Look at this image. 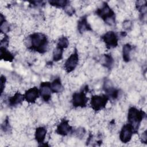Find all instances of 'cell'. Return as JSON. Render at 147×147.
Instances as JSON below:
<instances>
[{
  "instance_id": "obj_1",
  "label": "cell",
  "mask_w": 147,
  "mask_h": 147,
  "mask_svg": "<svg viewBox=\"0 0 147 147\" xmlns=\"http://www.w3.org/2000/svg\"><path fill=\"white\" fill-rule=\"evenodd\" d=\"M48 41L47 36L41 33H34L29 36V48L43 53L47 51Z\"/></svg>"
},
{
  "instance_id": "obj_2",
  "label": "cell",
  "mask_w": 147,
  "mask_h": 147,
  "mask_svg": "<svg viewBox=\"0 0 147 147\" xmlns=\"http://www.w3.org/2000/svg\"><path fill=\"white\" fill-rule=\"evenodd\" d=\"M145 116V113L143 111L140 110L134 107H130L127 114L128 123L131 125L137 132V129Z\"/></svg>"
},
{
  "instance_id": "obj_3",
  "label": "cell",
  "mask_w": 147,
  "mask_h": 147,
  "mask_svg": "<svg viewBox=\"0 0 147 147\" xmlns=\"http://www.w3.org/2000/svg\"><path fill=\"white\" fill-rule=\"evenodd\" d=\"M96 14L107 23L111 24L114 21V12L107 3H104L102 7L96 10Z\"/></svg>"
},
{
  "instance_id": "obj_4",
  "label": "cell",
  "mask_w": 147,
  "mask_h": 147,
  "mask_svg": "<svg viewBox=\"0 0 147 147\" xmlns=\"http://www.w3.org/2000/svg\"><path fill=\"white\" fill-rule=\"evenodd\" d=\"M109 100V98L107 95H94L91 99V107L96 111L101 110L104 109Z\"/></svg>"
},
{
  "instance_id": "obj_5",
  "label": "cell",
  "mask_w": 147,
  "mask_h": 147,
  "mask_svg": "<svg viewBox=\"0 0 147 147\" xmlns=\"http://www.w3.org/2000/svg\"><path fill=\"white\" fill-rule=\"evenodd\" d=\"M134 133H136V131L131 125L129 123L125 125L122 127L119 133L121 141L123 143L129 142L131 140Z\"/></svg>"
},
{
  "instance_id": "obj_6",
  "label": "cell",
  "mask_w": 147,
  "mask_h": 147,
  "mask_svg": "<svg viewBox=\"0 0 147 147\" xmlns=\"http://www.w3.org/2000/svg\"><path fill=\"white\" fill-rule=\"evenodd\" d=\"M87 101L88 98L86 96V93L83 91L78 92H75L72 95V105L75 107H86Z\"/></svg>"
},
{
  "instance_id": "obj_7",
  "label": "cell",
  "mask_w": 147,
  "mask_h": 147,
  "mask_svg": "<svg viewBox=\"0 0 147 147\" xmlns=\"http://www.w3.org/2000/svg\"><path fill=\"white\" fill-rule=\"evenodd\" d=\"M102 38L107 48H115L118 45V36L113 31L106 32L102 37Z\"/></svg>"
},
{
  "instance_id": "obj_8",
  "label": "cell",
  "mask_w": 147,
  "mask_h": 147,
  "mask_svg": "<svg viewBox=\"0 0 147 147\" xmlns=\"http://www.w3.org/2000/svg\"><path fill=\"white\" fill-rule=\"evenodd\" d=\"M79 55L76 51L72 53L64 63V68L67 72L69 73L74 71L78 64Z\"/></svg>"
},
{
  "instance_id": "obj_9",
  "label": "cell",
  "mask_w": 147,
  "mask_h": 147,
  "mask_svg": "<svg viewBox=\"0 0 147 147\" xmlns=\"http://www.w3.org/2000/svg\"><path fill=\"white\" fill-rule=\"evenodd\" d=\"M40 95L42 97V99L48 102L51 99V94L52 92L51 88V83L45 82H42L40 84V87L39 89Z\"/></svg>"
},
{
  "instance_id": "obj_10",
  "label": "cell",
  "mask_w": 147,
  "mask_h": 147,
  "mask_svg": "<svg viewBox=\"0 0 147 147\" xmlns=\"http://www.w3.org/2000/svg\"><path fill=\"white\" fill-rule=\"evenodd\" d=\"M40 95V91L36 87H32L28 90L25 94H24V97L25 99L29 103H34L38 97Z\"/></svg>"
},
{
  "instance_id": "obj_11",
  "label": "cell",
  "mask_w": 147,
  "mask_h": 147,
  "mask_svg": "<svg viewBox=\"0 0 147 147\" xmlns=\"http://www.w3.org/2000/svg\"><path fill=\"white\" fill-rule=\"evenodd\" d=\"M72 131V127L69 125L68 121L66 119L62 120L57 125L56 133L61 136H67Z\"/></svg>"
},
{
  "instance_id": "obj_12",
  "label": "cell",
  "mask_w": 147,
  "mask_h": 147,
  "mask_svg": "<svg viewBox=\"0 0 147 147\" xmlns=\"http://www.w3.org/2000/svg\"><path fill=\"white\" fill-rule=\"evenodd\" d=\"M47 129L44 127L40 126L36 128L34 136L36 140L37 141L38 143L42 144L44 142L47 134Z\"/></svg>"
},
{
  "instance_id": "obj_13",
  "label": "cell",
  "mask_w": 147,
  "mask_h": 147,
  "mask_svg": "<svg viewBox=\"0 0 147 147\" xmlns=\"http://www.w3.org/2000/svg\"><path fill=\"white\" fill-rule=\"evenodd\" d=\"M24 99V95L20 92H16L13 96L9 98V103L10 106H16L17 105L21 104L23 102Z\"/></svg>"
},
{
  "instance_id": "obj_14",
  "label": "cell",
  "mask_w": 147,
  "mask_h": 147,
  "mask_svg": "<svg viewBox=\"0 0 147 147\" xmlns=\"http://www.w3.org/2000/svg\"><path fill=\"white\" fill-rule=\"evenodd\" d=\"M78 28L80 33H83L87 30H91L90 25L88 24L87 18L86 17H83L78 22Z\"/></svg>"
},
{
  "instance_id": "obj_15",
  "label": "cell",
  "mask_w": 147,
  "mask_h": 147,
  "mask_svg": "<svg viewBox=\"0 0 147 147\" xmlns=\"http://www.w3.org/2000/svg\"><path fill=\"white\" fill-rule=\"evenodd\" d=\"M51 88L52 92L58 93L63 91V87L59 78H56L52 83H51Z\"/></svg>"
},
{
  "instance_id": "obj_16",
  "label": "cell",
  "mask_w": 147,
  "mask_h": 147,
  "mask_svg": "<svg viewBox=\"0 0 147 147\" xmlns=\"http://www.w3.org/2000/svg\"><path fill=\"white\" fill-rule=\"evenodd\" d=\"M131 51V46L129 44L123 45L122 48L123 59L125 62H128L130 60V52Z\"/></svg>"
},
{
  "instance_id": "obj_17",
  "label": "cell",
  "mask_w": 147,
  "mask_h": 147,
  "mask_svg": "<svg viewBox=\"0 0 147 147\" xmlns=\"http://www.w3.org/2000/svg\"><path fill=\"white\" fill-rule=\"evenodd\" d=\"M1 59H3L5 60L12 61L14 57L13 55L9 52L5 47H1Z\"/></svg>"
},
{
  "instance_id": "obj_18",
  "label": "cell",
  "mask_w": 147,
  "mask_h": 147,
  "mask_svg": "<svg viewBox=\"0 0 147 147\" xmlns=\"http://www.w3.org/2000/svg\"><path fill=\"white\" fill-rule=\"evenodd\" d=\"M63 49L56 47L53 52V60L55 61H58L63 58Z\"/></svg>"
},
{
  "instance_id": "obj_19",
  "label": "cell",
  "mask_w": 147,
  "mask_h": 147,
  "mask_svg": "<svg viewBox=\"0 0 147 147\" xmlns=\"http://www.w3.org/2000/svg\"><path fill=\"white\" fill-rule=\"evenodd\" d=\"M68 45H69V41L68 38L66 37L63 36V37H61L57 41V46L62 49H64V48H67Z\"/></svg>"
},
{
  "instance_id": "obj_20",
  "label": "cell",
  "mask_w": 147,
  "mask_h": 147,
  "mask_svg": "<svg viewBox=\"0 0 147 147\" xmlns=\"http://www.w3.org/2000/svg\"><path fill=\"white\" fill-rule=\"evenodd\" d=\"M49 2L51 5H53L57 7H65L68 5H67L68 1H61V0L51 1H49Z\"/></svg>"
},
{
  "instance_id": "obj_21",
  "label": "cell",
  "mask_w": 147,
  "mask_h": 147,
  "mask_svg": "<svg viewBox=\"0 0 147 147\" xmlns=\"http://www.w3.org/2000/svg\"><path fill=\"white\" fill-rule=\"evenodd\" d=\"M105 67L107 68H111L113 64V59L110 55H105L104 63Z\"/></svg>"
},
{
  "instance_id": "obj_22",
  "label": "cell",
  "mask_w": 147,
  "mask_h": 147,
  "mask_svg": "<svg viewBox=\"0 0 147 147\" xmlns=\"http://www.w3.org/2000/svg\"><path fill=\"white\" fill-rule=\"evenodd\" d=\"M5 82H6V78L3 76H1V93L3 92V88L5 87Z\"/></svg>"
},
{
  "instance_id": "obj_23",
  "label": "cell",
  "mask_w": 147,
  "mask_h": 147,
  "mask_svg": "<svg viewBox=\"0 0 147 147\" xmlns=\"http://www.w3.org/2000/svg\"><path fill=\"white\" fill-rule=\"evenodd\" d=\"M141 141L144 143H146L147 141V134H146V131H145L144 133H142V134L141 136Z\"/></svg>"
}]
</instances>
